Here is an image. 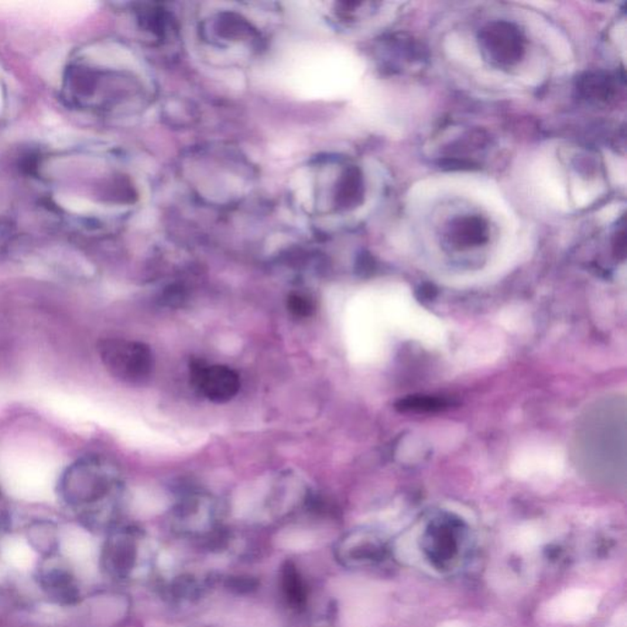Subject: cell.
<instances>
[{"label": "cell", "mask_w": 627, "mask_h": 627, "mask_svg": "<svg viewBox=\"0 0 627 627\" xmlns=\"http://www.w3.org/2000/svg\"><path fill=\"white\" fill-rule=\"evenodd\" d=\"M123 489L121 469L107 457L88 455L65 469L60 495L71 506H92L118 498Z\"/></svg>", "instance_id": "6da1fadb"}, {"label": "cell", "mask_w": 627, "mask_h": 627, "mask_svg": "<svg viewBox=\"0 0 627 627\" xmlns=\"http://www.w3.org/2000/svg\"><path fill=\"white\" fill-rule=\"evenodd\" d=\"M626 614H625V610H622V615L616 616L614 619V622H613L612 627H626Z\"/></svg>", "instance_id": "8fae6325"}, {"label": "cell", "mask_w": 627, "mask_h": 627, "mask_svg": "<svg viewBox=\"0 0 627 627\" xmlns=\"http://www.w3.org/2000/svg\"><path fill=\"white\" fill-rule=\"evenodd\" d=\"M538 180H539V187L543 193L546 194V197L550 198V200L558 205V207L565 205L567 198H565L564 187L558 180V174L553 168H550V166L540 168L539 173H538Z\"/></svg>", "instance_id": "9c48e42d"}, {"label": "cell", "mask_w": 627, "mask_h": 627, "mask_svg": "<svg viewBox=\"0 0 627 627\" xmlns=\"http://www.w3.org/2000/svg\"><path fill=\"white\" fill-rule=\"evenodd\" d=\"M41 584L48 595L56 599L57 602L63 603V604H71V603L77 602L78 589L75 587L70 572L65 567L52 565L50 568H46L41 576Z\"/></svg>", "instance_id": "8992f818"}, {"label": "cell", "mask_w": 627, "mask_h": 627, "mask_svg": "<svg viewBox=\"0 0 627 627\" xmlns=\"http://www.w3.org/2000/svg\"><path fill=\"white\" fill-rule=\"evenodd\" d=\"M109 374L129 385L149 383L155 372V355L150 346L126 338H107L98 347Z\"/></svg>", "instance_id": "7a4b0ae2"}, {"label": "cell", "mask_w": 627, "mask_h": 627, "mask_svg": "<svg viewBox=\"0 0 627 627\" xmlns=\"http://www.w3.org/2000/svg\"><path fill=\"white\" fill-rule=\"evenodd\" d=\"M317 308V301L307 293H292L287 300V309L294 318H308L313 317Z\"/></svg>", "instance_id": "30bf717a"}, {"label": "cell", "mask_w": 627, "mask_h": 627, "mask_svg": "<svg viewBox=\"0 0 627 627\" xmlns=\"http://www.w3.org/2000/svg\"><path fill=\"white\" fill-rule=\"evenodd\" d=\"M440 627H467L464 622H448L443 623Z\"/></svg>", "instance_id": "7c38bea8"}, {"label": "cell", "mask_w": 627, "mask_h": 627, "mask_svg": "<svg viewBox=\"0 0 627 627\" xmlns=\"http://www.w3.org/2000/svg\"><path fill=\"white\" fill-rule=\"evenodd\" d=\"M27 537L33 549L44 555L52 554L58 547V530L52 522L37 521L31 524Z\"/></svg>", "instance_id": "52a82bcc"}, {"label": "cell", "mask_w": 627, "mask_h": 627, "mask_svg": "<svg viewBox=\"0 0 627 627\" xmlns=\"http://www.w3.org/2000/svg\"><path fill=\"white\" fill-rule=\"evenodd\" d=\"M599 603L598 593L575 588L558 595L550 604V614L560 622H577L595 614Z\"/></svg>", "instance_id": "277c9868"}, {"label": "cell", "mask_w": 627, "mask_h": 627, "mask_svg": "<svg viewBox=\"0 0 627 627\" xmlns=\"http://www.w3.org/2000/svg\"><path fill=\"white\" fill-rule=\"evenodd\" d=\"M448 406L450 402L440 397L409 396L396 403V410L400 412L430 413L447 410Z\"/></svg>", "instance_id": "ba28073f"}, {"label": "cell", "mask_w": 627, "mask_h": 627, "mask_svg": "<svg viewBox=\"0 0 627 627\" xmlns=\"http://www.w3.org/2000/svg\"><path fill=\"white\" fill-rule=\"evenodd\" d=\"M0 8H20L46 16V18L70 20L87 15L90 12L91 5L84 2L0 3Z\"/></svg>", "instance_id": "5b68a950"}, {"label": "cell", "mask_w": 627, "mask_h": 627, "mask_svg": "<svg viewBox=\"0 0 627 627\" xmlns=\"http://www.w3.org/2000/svg\"><path fill=\"white\" fill-rule=\"evenodd\" d=\"M190 378L195 389L210 402L224 404L238 395L241 376L231 366L207 364L195 361L190 364Z\"/></svg>", "instance_id": "3957f363"}]
</instances>
